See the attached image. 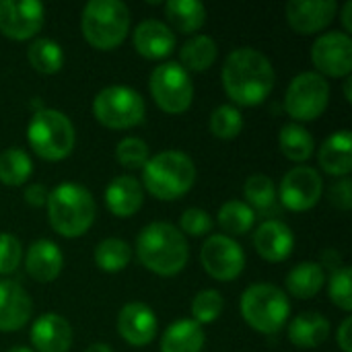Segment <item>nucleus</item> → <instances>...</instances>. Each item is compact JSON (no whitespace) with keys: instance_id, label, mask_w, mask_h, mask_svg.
Here are the masks:
<instances>
[{"instance_id":"obj_1","label":"nucleus","mask_w":352,"mask_h":352,"mask_svg":"<svg viewBox=\"0 0 352 352\" xmlns=\"http://www.w3.org/2000/svg\"><path fill=\"white\" fill-rule=\"evenodd\" d=\"M221 80L227 97L233 103L241 107H254L264 103L272 93L276 72L266 54L245 45L233 50L225 58Z\"/></svg>"},{"instance_id":"obj_2","label":"nucleus","mask_w":352,"mask_h":352,"mask_svg":"<svg viewBox=\"0 0 352 352\" xmlns=\"http://www.w3.org/2000/svg\"><path fill=\"white\" fill-rule=\"evenodd\" d=\"M136 256L138 262L159 274L175 276L179 274L190 258V248L186 235L171 223H148L136 237Z\"/></svg>"},{"instance_id":"obj_3","label":"nucleus","mask_w":352,"mask_h":352,"mask_svg":"<svg viewBox=\"0 0 352 352\" xmlns=\"http://www.w3.org/2000/svg\"><path fill=\"white\" fill-rule=\"evenodd\" d=\"M45 206L52 229L66 239L82 237L97 217V204L93 194L76 182L58 184L47 194Z\"/></svg>"},{"instance_id":"obj_4","label":"nucleus","mask_w":352,"mask_h":352,"mask_svg":"<svg viewBox=\"0 0 352 352\" xmlns=\"http://www.w3.org/2000/svg\"><path fill=\"white\" fill-rule=\"evenodd\" d=\"M196 182V165L182 151H163L142 167V190L163 202L179 200Z\"/></svg>"},{"instance_id":"obj_5","label":"nucleus","mask_w":352,"mask_h":352,"mask_svg":"<svg viewBox=\"0 0 352 352\" xmlns=\"http://www.w3.org/2000/svg\"><path fill=\"white\" fill-rule=\"evenodd\" d=\"M80 29L95 50H116L130 31V8L122 0H91L82 8Z\"/></svg>"},{"instance_id":"obj_6","label":"nucleus","mask_w":352,"mask_h":352,"mask_svg":"<svg viewBox=\"0 0 352 352\" xmlns=\"http://www.w3.org/2000/svg\"><path fill=\"white\" fill-rule=\"evenodd\" d=\"M27 140L43 161H62L74 151L76 132L70 118L60 109H39L27 126Z\"/></svg>"},{"instance_id":"obj_7","label":"nucleus","mask_w":352,"mask_h":352,"mask_svg":"<svg viewBox=\"0 0 352 352\" xmlns=\"http://www.w3.org/2000/svg\"><path fill=\"white\" fill-rule=\"evenodd\" d=\"M239 311L245 324L256 332L278 334L291 316V303L283 289L268 283H258L243 291Z\"/></svg>"},{"instance_id":"obj_8","label":"nucleus","mask_w":352,"mask_h":352,"mask_svg":"<svg viewBox=\"0 0 352 352\" xmlns=\"http://www.w3.org/2000/svg\"><path fill=\"white\" fill-rule=\"evenodd\" d=\"M146 105L138 91L126 85H109L93 99L95 120L109 130H128L144 120Z\"/></svg>"},{"instance_id":"obj_9","label":"nucleus","mask_w":352,"mask_h":352,"mask_svg":"<svg viewBox=\"0 0 352 352\" xmlns=\"http://www.w3.org/2000/svg\"><path fill=\"white\" fill-rule=\"evenodd\" d=\"M151 97L165 113H184L194 99V85L190 72L179 62H163L153 68L148 76Z\"/></svg>"},{"instance_id":"obj_10","label":"nucleus","mask_w":352,"mask_h":352,"mask_svg":"<svg viewBox=\"0 0 352 352\" xmlns=\"http://www.w3.org/2000/svg\"><path fill=\"white\" fill-rule=\"evenodd\" d=\"M330 101V85L318 72H301L297 74L285 93V109L287 113L299 122H314L318 120Z\"/></svg>"},{"instance_id":"obj_11","label":"nucleus","mask_w":352,"mask_h":352,"mask_svg":"<svg viewBox=\"0 0 352 352\" xmlns=\"http://www.w3.org/2000/svg\"><path fill=\"white\" fill-rule=\"evenodd\" d=\"M322 192H324V179L320 171L307 165H297L283 175L276 196L287 210L305 212L320 202Z\"/></svg>"},{"instance_id":"obj_12","label":"nucleus","mask_w":352,"mask_h":352,"mask_svg":"<svg viewBox=\"0 0 352 352\" xmlns=\"http://www.w3.org/2000/svg\"><path fill=\"white\" fill-rule=\"evenodd\" d=\"M200 264L210 278L231 283L245 268V252L229 235H210L200 250Z\"/></svg>"},{"instance_id":"obj_13","label":"nucleus","mask_w":352,"mask_h":352,"mask_svg":"<svg viewBox=\"0 0 352 352\" xmlns=\"http://www.w3.org/2000/svg\"><path fill=\"white\" fill-rule=\"evenodd\" d=\"M311 62L324 78H349L352 72L351 35L342 31L322 33L311 45Z\"/></svg>"},{"instance_id":"obj_14","label":"nucleus","mask_w":352,"mask_h":352,"mask_svg":"<svg viewBox=\"0 0 352 352\" xmlns=\"http://www.w3.org/2000/svg\"><path fill=\"white\" fill-rule=\"evenodd\" d=\"M45 19V6L37 0H0V33L14 41L35 37Z\"/></svg>"},{"instance_id":"obj_15","label":"nucleus","mask_w":352,"mask_h":352,"mask_svg":"<svg viewBox=\"0 0 352 352\" xmlns=\"http://www.w3.org/2000/svg\"><path fill=\"white\" fill-rule=\"evenodd\" d=\"M338 12L334 0H291L285 8L287 21L293 31L314 35L326 29Z\"/></svg>"},{"instance_id":"obj_16","label":"nucleus","mask_w":352,"mask_h":352,"mask_svg":"<svg viewBox=\"0 0 352 352\" xmlns=\"http://www.w3.org/2000/svg\"><path fill=\"white\" fill-rule=\"evenodd\" d=\"M157 316L155 311L144 303H128L118 314V334L122 340H126L130 346H146L157 336Z\"/></svg>"},{"instance_id":"obj_17","label":"nucleus","mask_w":352,"mask_h":352,"mask_svg":"<svg viewBox=\"0 0 352 352\" xmlns=\"http://www.w3.org/2000/svg\"><path fill=\"white\" fill-rule=\"evenodd\" d=\"M254 248L260 258L278 264L291 258L295 250V235L287 223L270 219L254 231Z\"/></svg>"},{"instance_id":"obj_18","label":"nucleus","mask_w":352,"mask_h":352,"mask_svg":"<svg viewBox=\"0 0 352 352\" xmlns=\"http://www.w3.org/2000/svg\"><path fill=\"white\" fill-rule=\"evenodd\" d=\"M134 50L146 60H163L175 47V35L167 23L159 19H144L134 27L132 33Z\"/></svg>"},{"instance_id":"obj_19","label":"nucleus","mask_w":352,"mask_h":352,"mask_svg":"<svg viewBox=\"0 0 352 352\" xmlns=\"http://www.w3.org/2000/svg\"><path fill=\"white\" fill-rule=\"evenodd\" d=\"M33 314L29 293L16 280H0V332L21 330Z\"/></svg>"},{"instance_id":"obj_20","label":"nucleus","mask_w":352,"mask_h":352,"mask_svg":"<svg viewBox=\"0 0 352 352\" xmlns=\"http://www.w3.org/2000/svg\"><path fill=\"white\" fill-rule=\"evenodd\" d=\"M31 344L35 352H68L72 346V328L58 314H43L31 326Z\"/></svg>"},{"instance_id":"obj_21","label":"nucleus","mask_w":352,"mask_h":352,"mask_svg":"<svg viewBox=\"0 0 352 352\" xmlns=\"http://www.w3.org/2000/svg\"><path fill=\"white\" fill-rule=\"evenodd\" d=\"M64 268V254L58 243L50 239H37L27 248L25 254V270L27 274L41 283H54Z\"/></svg>"},{"instance_id":"obj_22","label":"nucleus","mask_w":352,"mask_h":352,"mask_svg":"<svg viewBox=\"0 0 352 352\" xmlns=\"http://www.w3.org/2000/svg\"><path fill=\"white\" fill-rule=\"evenodd\" d=\"M144 204L142 184L132 175H118L105 188V206L118 219L134 217Z\"/></svg>"},{"instance_id":"obj_23","label":"nucleus","mask_w":352,"mask_h":352,"mask_svg":"<svg viewBox=\"0 0 352 352\" xmlns=\"http://www.w3.org/2000/svg\"><path fill=\"white\" fill-rule=\"evenodd\" d=\"M320 167L334 177H349L352 171V134L342 128L330 134L318 151Z\"/></svg>"},{"instance_id":"obj_24","label":"nucleus","mask_w":352,"mask_h":352,"mask_svg":"<svg viewBox=\"0 0 352 352\" xmlns=\"http://www.w3.org/2000/svg\"><path fill=\"white\" fill-rule=\"evenodd\" d=\"M287 334L297 349H318L330 336V322L322 314L305 311L289 324Z\"/></svg>"},{"instance_id":"obj_25","label":"nucleus","mask_w":352,"mask_h":352,"mask_svg":"<svg viewBox=\"0 0 352 352\" xmlns=\"http://www.w3.org/2000/svg\"><path fill=\"white\" fill-rule=\"evenodd\" d=\"M204 330L194 320H177L161 336V352H202Z\"/></svg>"},{"instance_id":"obj_26","label":"nucleus","mask_w":352,"mask_h":352,"mask_svg":"<svg viewBox=\"0 0 352 352\" xmlns=\"http://www.w3.org/2000/svg\"><path fill=\"white\" fill-rule=\"evenodd\" d=\"M289 295L297 299H314L326 285V270L318 262H299L285 278Z\"/></svg>"},{"instance_id":"obj_27","label":"nucleus","mask_w":352,"mask_h":352,"mask_svg":"<svg viewBox=\"0 0 352 352\" xmlns=\"http://www.w3.org/2000/svg\"><path fill=\"white\" fill-rule=\"evenodd\" d=\"M163 12L167 27L179 33H196L206 23V8L198 0H167Z\"/></svg>"},{"instance_id":"obj_28","label":"nucleus","mask_w":352,"mask_h":352,"mask_svg":"<svg viewBox=\"0 0 352 352\" xmlns=\"http://www.w3.org/2000/svg\"><path fill=\"white\" fill-rule=\"evenodd\" d=\"M278 146L280 153L293 161V163H305L311 159L314 151H316V140L311 136V132L301 126V124H285L280 128L278 134Z\"/></svg>"},{"instance_id":"obj_29","label":"nucleus","mask_w":352,"mask_h":352,"mask_svg":"<svg viewBox=\"0 0 352 352\" xmlns=\"http://www.w3.org/2000/svg\"><path fill=\"white\" fill-rule=\"evenodd\" d=\"M217 54H219V47L214 43V39L210 35H194L190 37L182 50H179V60H182V66L190 72H204L208 70L214 60H217Z\"/></svg>"},{"instance_id":"obj_30","label":"nucleus","mask_w":352,"mask_h":352,"mask_svg":"<svg viewBox=\"0 0 352 352\" xmlns=\"http://www.w3.org/2000/svg\"><path fill=\"white\" fill-rule=\"evenodd\" d=\"M243 196H245V204L256 212V214H270L276 210V202H278V196H276V186L272 182V177L264 175V173H256V175H250L245 179V186H243Z\"/></svg>"},{"instance_id":"obj_31","label":"nucleus","mask_w":352,"mask_h":352,"mask_svg":"<svg viewBox=\"0 0 352 352\" xmlns=\"http://www.w3.org/2000/svg\"><path fill=\"white\" fill-rule=\"evenodd\" d=\"M27 60L41 74H56L64 66V50L50 37H37L27 47Z\"/></svg>"},{"instance_id":"obj_32","label":"nucleus","mask_w":352,"mask_h":352,"mask_svg":"<svg viewBox=\"0 0 352 352\" xmlns=\"http://www.w3.org/2000/svg\"><path fill=\"white\" fill-rule=\"evenodd\" d=\"M31 173L33 161L23 148L10 146L4 153H0V184L8 188H19L31 177Z\"/></svg>"},{"instance_id":"obj_33","label":"nucleus","mask_w":352,"mask_h":352,"mask_svg":"<svg viewBox=\"0 0 352 352\" xmlns=\"http://www.w3.org/2000/svg\"><path fill=\"white\" fill-rule=\"evenodd\" d=\"M93 258H95V264H97L99 270L113 274V272L124 270L130 264V260H132V248L124 239L107 237V239H103V241L97 243Z\"/></svg>"},{"instance_id":"obj_34","label":"nucleus","mask_w":352,"mask_h":352,"mask_svg":"<svg viewBox=\"0 0 352 352\" xmlns=\"http://www.w3.org/2000/svg\"><path fill=\"white\" fill-rule=\"evenodd\" d=\"M256 221V212L243 200H229L219 208V225L227 235H245Z\"/></svg>"},{"instance_id":"obj_35","label":"nucleus","mask_w":352,"mask_h":352,"mask_svg":"<svg viewBox=\"0 0 352 352\" xmlns=\"http://www.w3.org/2000/svg\"><path fill=\"white\" fill-rule=\"evenodd\" d=\"M243 130V113L235 105H219L210 113V132L214 138L233 140Z\"/></svg>"},{"instance_id":"obj_36","label":"nucleus","mask_w":352,"mask_h":352,"mask_svg":"<svg viewBox=\"0 0 352 352\" xmlns=\"http://www.w3.org/2000/svg\"><path fill=\"white\" fill-rule=\"evenodd\" d=\"M223 307H225V301L221 297L219 291L214 289H204L200 291L194 301H192V316H194V322L204 326V324H212L221 318L223 314Z\"/></svg>"},{"instance_id":"obj_37","label":"nucleus","mask_w":352,"mask_h":352,"mask_svg":"<svg viewBox=\"0 0 352 352\" xmlns=\"http://www.w3.org/2000/svg\"><path fill=\"white\" fill-rule=\"evenodd\" d=\"M116 159L126 169H142L146 165V161L151 159V151H148V144L142 138L128 136V138H122L118 142Z\"/></svg>"},{"instance_id":"obj_38","label":"nucleus","mask_w":352,"mask_h":352,"mask_svg":"<svg viewBox=\"0 0 352 352\" xmlns=\"http://www.w3.org/2000/svg\"><path fill=\"white\" fill-rule=\"evenodd\" d=\"M352 270L351 266H340L338 270H334L330 274L328 280V295L330 301L342 309V311H351L352 309Z\"/></svg>"},{"instance_id":"obj_39","label":"nucleus","mask_w":352,"mask_h":352,"mask_svg":"<svg viewBox=\"0 0 352 352\" xmlns=\"http://www.w3.org/2000/svg\"><path fill=\"white\" fill-rule=\"evenodd\" d=\"M179 231L192 237H204L212 231V219L202 208H188L179 219Z\"/></svg>"},{"instance_id":"obj_40","label":"nucleus","mask_w":352,"mask_h":352,"mask_svg":"<svg viewBox=\"0 0 352 352\" xmlns=\"http://www.w3.org/2000/svg\"><path fill=\"white\" fill-rule=\"evenodd\" d=\"M23 260L21 241L12 233H0V274H12Z\"/></svg>"},{"instance_id":"obj_41","label":"nucleus","mask_w":352,"mask_h":352,"mask_svg":"<svg viewBox=\"0 0 352 352\" xmlns=\"http://www.w3.org/2000/svg\"><path fill=\"white\" fill-rule=\"evenodd\" d=\"M330 202L340 210H351L352 206V184L349 177H340L330 188Z\"/></svg>"},{"instance_id":"obj_42","label":"nucleus","mask_w":352,"mask_h":352,"mask_svg":"<svg viewBox=\"0 0 352 352\" xmlns=\"http://www.w3.org/2000/svg\"><path fill=\"white\" fill-rule=\"evenodd\" d=\"M47 188L45 186H41V184H29L27 188H25V200H27V204H31V206H45V202H47Z\"/></svg>"},{"instance_id":"obj_43","label":"nucleus","mask_w":352,"mask_h":352,"mask_svg":"<svg viewBox=\"0 0 352 352\" xmlns=\"http://www.w3.org/2000/svg\"><path fill=\"white\" fill-rule=\"evenodd\" d=\"M336 342H338V346H340V351L342 352H352V320L351 318H346V320L340 324V328H338V332H336Z\"/></svg>"},{"instance_id":"obj_44","label":"nucleus","mask_w":352,"mask_h":352,"mask_svg":"<svg viewBox=\"0 0 352 352\" xmlns=\"http://www.w3.org/2000/svg\"><path fill=\"white\" fill-rule=\"evenodd\" d=\"M322 264H324V266H328V268L334 272V270H338V268L342 266V258H340V254H338V252H334V250H326V252L322 254ZM324 266H322V268H324Z\"/></svg>"},{"instance_id":"obj_45","label":"nucleus","mask_w":352,"mask_h":352,"mask_svg":"<svg viewBox=\"0 0 352 352\" xmlns=\"http://www.w3.org/2000/svg\"><path fill=\"white\" fill-rule=\"evenodd\" d=\"M351 16H352V2L349 0V2L344 4V8H342V16H340V19H342V25H344V31H342V33H346V35H349V33H352Z\"/></svg>"},{"instance_id":"obj_46","label":"nucleus","mask_w":352,"mask_h":352,"mask_svg":"<svg viewBox=\"0 0 352 352\" xmlns=\"http://www.w3.org/2000/svg\"><path fill=\"white\" fill-rule=\"evenodd\" d=\"M85 352H113L111 351V346L109 344H103V342H95V344H91L89 349Z\"/></svg>"},{"instance_id":"obj_47","label":"nucleus","mask_w":352,"mask_h":352,"mask_svg":"<svg viewBox=\"0 0 352 352\" xmlns=\"http://www.w3.org/2000/svg\"><path fill=\"white\" fill-rule=\"evenodd\" d=\"M351 76H349V78H346V80H344V97H346V101H349V103H351L352 101V95H351Z\"/></svg>"},{"instance_id":"obj_48","label":"nucleus","mask_w":352,"mask_h":352,"mask_svg":"<svg viewBox=\"0 0 352 352\" xmlns=\"http://www.w3.org/2000/svg\"><path fill=\"white\" fill-rule=\"evenodd\" d=\"M6 352H35L33 349H29V346H12V349H8Z\"/></svg>"}]
</instances>
